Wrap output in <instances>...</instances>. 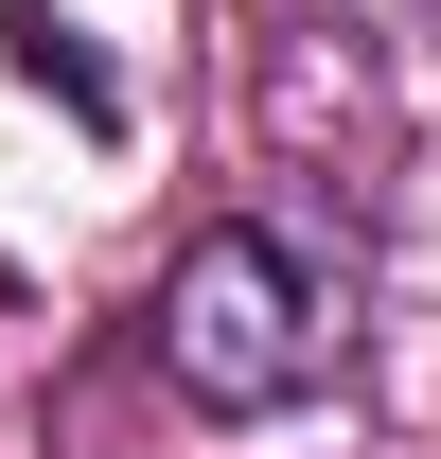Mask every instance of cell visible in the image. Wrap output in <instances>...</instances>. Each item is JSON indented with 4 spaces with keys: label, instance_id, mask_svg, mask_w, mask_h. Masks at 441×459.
Listing matches in <instances>:
<instances>
[{
    "label": "cell",
    "instance_id": "cell-1",
    "mask_svg": "<svg viewBox=\"0 0 441 459\" xmlns=\"http://www.w3.org/2000/svg\"><path fill=\"white\" fill-rule=\"evenodd\" d=\"M160 371L212 424H265V406H318L353 371V283L282 230H195L160 265Z\"/></svg>",
    "mask_w": 441,
    "mask_h": 459
}]
</instances>
